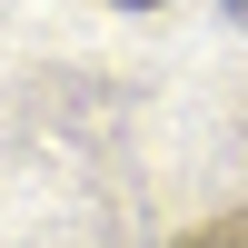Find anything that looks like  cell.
Instances as JSON below:
<instances>
[{"mask_svg": "<svg viewBox=\"0 0 248 248\" xmlns=\"http://www.w3.org/2000/svg\"><path fill=\"white\" fill-rule=\"evenodd\" d=\"M179 248H248V218H218V229H199V238H179Z\"/></svg>", "mask_w": 248, "mask_h": 248, "instance_id": "cell-1", "label": "cell"}]
</instances>
